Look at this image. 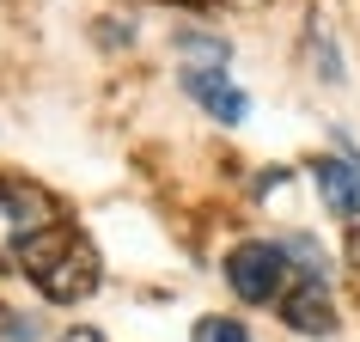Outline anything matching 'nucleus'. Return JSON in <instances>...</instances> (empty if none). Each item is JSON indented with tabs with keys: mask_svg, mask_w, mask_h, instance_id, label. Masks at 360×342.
Masks as SVG:
<instances>
[{
	"mask_svg": "<svg viewBox=\"0 0 360 342\" xmlns=\"http://www.w3.org/2000/svg\"><path fill=\"white\" fill-rule=\"evenodd\" d=\"M25 275H31L56 305H74V300H86L98 287V257H92L86 239H74L68 227H56L31 257H25Z\"/></svg>",
	"mask_w": 360,
	"mask_h": 342,
	"instance_id": "obj_1",
	"label": "nucleus"
},
{
	"mask_svg": "<svg viewBox=\"0 0 360 342\" xmlns=\"http://www.w3.org/2000/svg\"><path fill=\"white\" fill-rule=\"evenodd\" d=\"M226 281H232V293L245 305H281V293L300 281V269H293L287 245L245 239V245H232V257H226Z\"/></svg>",
	"mask_w": 360,
	"mask_h": 342,
	"instance_id": "obj_2",
	"label": "nucleus"
},
{
	"mask_svg": "<svg viewBox=\"0 0 360 342\" xmlns=\"http://www.w3.org/2000/svg\"><path fill=\"white\" fill-rule=\"evenodd\" d=\"M56 208L43 190H25V184H0V263H19L56 232Z\"/></svg>",
	"mask_w": 360,
	"mask_h": 342,
	"instance_id": "obj_3",
	"label": "nucleus"
},
{
	"mask_svg": "<svg viewBox=\"0 0 360 342\" xmlns=\"http://www.w3.org/2000/svg\"><path fill=\"white\" fill-rule=\"evenodd\" d=\"M184 92L202 104V110L214 116V122H226V129H238L250 116V98L232 86L226 68H208V61H184Z\"/></svg>",
	"mask_w": 360,
	"mask_h": 342,
	"instance_id": "obj_4",
	"label": "nucleus"
},
{
	"mask_svg": "<svg viewBox=\"0 0 360 342\" xmlns=\"http://www.w3.org/2000/svg\"><path fill=\"white\" fill-rule=\"evenodd\" d=\"M281 324L293 336H330V330H336V300H330L323 275H300V281L281 293Z\"/></svg>",
	"mask_w": 360,
	"mask_h": 342,
	"instance_id": "obj_5",
	"label": "nucleus"
},
{
	"mask_svg": "<svg viewBox=\"0 0 360 342\" xmlns=\"http://www.w3.org/2000/svg\"><path fill=\"white\" fill-rule=\"evenodd\" d=\"M311 177H318V196L330 202V214L360 220V165H354V159H318Z\"/></svg>",
	"mask_w": 360,
	"mask_h": 342,
	"instance_id": "obj_6",
	"label": "nucleus"
},
{
	"mask_svg": "<svg viewBox=\"0 0 360 342\" xmlns=\"http://www.w3.org/2000/svg\"><path fill=\"white\" fill-rule=\"evenodd\" d=\"M190 342H257V336H250L238 318H195Z\"/></svg>",
	"mask_w": 360,
	"mask_h": 342,
	"instance_id": "obj_7",
	"label": "nucleus"
},
{
	"mask_svg": "<svg viewBox=\"0 0 360 342\" xmlns=\"http://www.w3.org/2000/svg\"><path fill=\"white\" fill-rule=\"evenodd\" d=\"M177 49H184L190 61H208V68H226V56H232L220 37H202V31H184V37H177Z\"/></svg>",
	"mask_w": 360,
	"mask_h": 342,
	"instance_id": "obj_8",
	"label": "nucleus"
},
{
	"mask_svg": "<svg viewBox=\"0 0 360 342\" xmlns=\"http://www.w3.org/2000/svg\"><path fill=\"white\" fill-rule=\"evenodd\" d=\"M311 56H318V80H330V86H342V56H336V43L323 37L318 25H311Z\"/></svg>",
	"mask_w": 360,
	"mask_h": 342,
	"instance_id": "obj_9",
	"label": "nucleus"
},
{
	"mask_svg": "<svg viewBox=\"0 0 360 342\" xmlns=\"http://www.w3.org/2000/svg\"><path fill=\"white\" fill-rule=\"evenodd\" d=\"M0 342H43V330L19 312H0Z\"/></svg>",
	"mask_w": 360,
	"mask_h": 342,
	"instance_id": "obj_10",
	"label": "nucleus"
},
{
	"mask_svg": "<svg viewBox=\"0 0 360 342\" xmlns=\"http://www.w3.org/2000/svg\"><path fill=\"white\" fill-rule=\"evenodd\" d=\"M61 342H104V336H98V330H86V324H79V330H68V336H61Z\"/></svg>",
	"mask_w": 360,
	"mask_h": 342,
	"instance_id": "obj_11",
	"label": "nucleus"
},
{
	"mask_svg": "<svg viewBox=\"0 0 360 342\" xmlns=\"http://www.w3.org/2000/svg\"><path fill=\"white\" fill-rule=\"evenodd\" d=\"M348 263H354V269H360V227H354V232H348Z\"/></svg>",
	"mask_w": 360,
	"mask_h": 342,
	"instance_id": "obj_12",
	"label": "nucleus"
}]
</instances>
